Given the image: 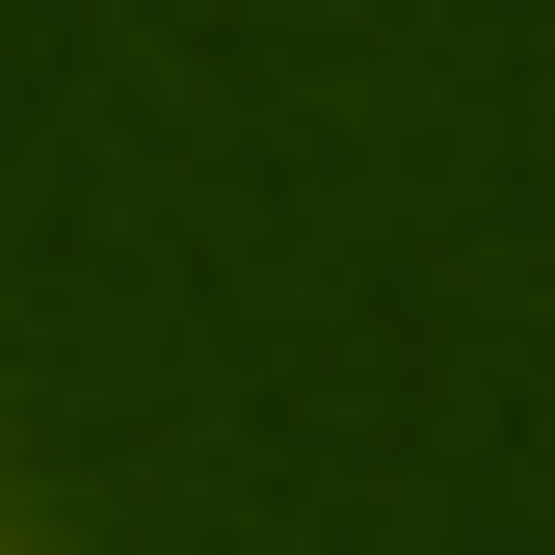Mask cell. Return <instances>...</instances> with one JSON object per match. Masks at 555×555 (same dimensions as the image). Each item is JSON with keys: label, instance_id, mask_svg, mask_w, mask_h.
Listing matches in <instances>:
<instances>
[{"label": "cell", "instance_id": "6da1fadb", "mask_svg": "<svg viewBox=\"0 0 555 555\" xmlns=\"http://www.w3.org/2000/svg\"><path fill=\"white\" fill-rule=\"evenodd\" d=\"M0 555H53V529H27V476H0Z\"/></svg>", "mask_w": 555, "mask_h": 555}]
</instances>
